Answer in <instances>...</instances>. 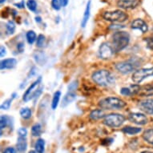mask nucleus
Listing matches in <instances>:
<instances>
[{
  "label": "nucleus",
  "mask_w": 153,
  "mask_h": 153,
  "mask_svg": "<svg viewBox=\"0 0 153 153\" xmlns=\"http://www.w3.org/2000/svg\"><path fill=\"white\" fill-rule=\"evenodd\" d=\"M6 28H7V34L9 35H12L14 34L15 30V24L13 21H9L7 23V26H6Z\"/></svg>",
  "instance_id": "nucleus-28"
},
{
  "label": "nucleus",
  "mask_w": 153,
  "mask_h": 153,
  "mask_svg": "<svg viewBox=\"0 0 153 153\" xmlns=\"http://www.w3.org/2000/svg\"><path fill=\"white\" fill-rule=\"evenodd\" d=\"M44 147H45V141L43 139H39L35 143V151L38 153H43L44 152Z\"/></svg>",
  "instance_id": "nucleus-21"
},
{
  "label": "nucleus",
  "mask_w": 153,
  "mask_h": 153,
  "mask_svg": "<svg viewBox=\"0 0 153 153\" xmlns=\"http://www.w3.org/2000/svg\"><path fill=\"white\" fill-rule=\"evenodd\" d=\"M42 133V127L39 123H35L31 128V134L33 136H39Z\"/></svg>",
  "instance_id": "nucleus-23"
},
{
  "label": "nucleus",
  "mask_w": 153,
  "mask_h": 153,
  "mask_svg": "<svg viewBox=\"0 0 153 153\" xmlns=\"http://www.w3.org/2000/svg\"><path fill=\"white\" fill-rule=\"evenodd\" d=\"M40 82L41 77H39L37 80H35V82L28 88V89L25 92L24 95H23V100L25 101V102H27V101H29L30 100H31V99H33L34 97H35L36 95L40 94L41 91H42V88H43V87L39 88V86L40 84Z\"/></svg>",
  "instance_id": "nucleus-6"
},
{
  "label": "nucleus",
  "mask_w": 153,
  "mask_h": 153,
  "mask_svg": "<svg viewBox=\"0 0 153 153\" xmlns=\"http://www.w3.org/2000/svg\"><path fill=\"white\" fill-rule=\"evenodd\" d=\"M18 134H19V136H21V137H26L27 135V131L26 128H20L18 130Z\"/></svg>",
  "instance_id": "nucleus-34"
},
{
  "label": "nucleus",
  "mask_w": 153,
  "mask_h": 153,
  "mask_svg": "<svg viewBox=\"0 0 153 153\" xmlns=\"http://www.w3.org/2000/svg\"><path fill=\"white\" fill-rule=\"evenodd\" d=\"M6 1H7V0H0V3L3 4V3H4V2H6Z\"/></svg>",
  "instance_id": "nucleus-45"
},
{
  "label": "nucleus",
  "mask_w": 153,
  "mask_h": 153,
  "mask_svg": "<svg viewBox=\"0 0 153 153\" xmlns=\"http://www.w3.org/2000/svg\"><path fill=\"white\" fill-rule=\"evenodd\" d=\"M153 76V68H143L140 69L133 73L132 80L134 83H140L143 79Z\"/></svg>",
  "instance_id": "nucleus-7"
},
{
  "label": "nucleus",
  "mask_w": 153,
  "mask_h": 153,
  "mask_svg": "<svg viewBox=\"0 0 153 153\" xmlns=\"http://www.w3.org/2000/svg\"><path fill=\"white\" fill-rule=\"evenodd\" d=\"M35 39H36V34L33 30H30L27 33V40L28 43L33 44Z\"/></svg>",
  "instance_id": "nucleus-27"
},
{
  "label": "nucleus",
  "mask_w": 153,
  "mask_h": 153,
  "mask_svg": "<svg viewBox=\"0 0 153 153\" xmlns=\"http://www.w3.org/2000/svg\"><path fill=\"white\" fill-rule=\"evenodd\" d=\"M24 5H25V3H24V1H22L20 3H15V6H17L19 8H23L24 7Z\"/></svg>",
  "instance_id": "nucleus-41"
},
{
  "label": "nucleus",
  "mask_w": 153,
  "mask_h": 153,
  "mask_svg": "<svg viewBox=\"0 0 153 153\" xmlns=\"http://www.w3.org/2000/svg\"><path fill=\"white\" fill-rule=\"evenodd\" d=\"M120 93L122 95H127V96L132 95V92H131V90L130 88H123L120 90Z\"/></svg>",
  "instance_id": "nucleus-33"
},
{
  "label": "nucleus",
  "mask_w": 153,
  "mask_h": 153,
  "mask_svg": "<svg viewBox=\"0 0 153 153\" xmlns=\"http://www.w3.org/2000/svg\"><path fill=\"white\" fill-rule=\"evenodd\" d=\"M77 87H78V82H77V81H74V82H72V83L69 85V87H68V90H69V91H74L77 88Z\"/></svg>",
  "instance_id": "nucleus-35"
},
{
  "label": "nucleus",
  "mask_w": 153,
  "mask_h": 153,
  "mask_svg": "<svg viewBox=\"0 0 153 153\" xmlns=\"http://www.w3.org/2000/svg\"><path fill=\"white\" fill-rule=\"evenodd\" d=\"M148 48H150L151 50H153V38H148L146 39Z\"/></svg>",
  "instance_id": "nucleus-36"
},
{
  "label": "nucleus",
  "mask_w": 153,
  "mask_h": 153,
  "mask_svg": "<svg viewBox=\"0 0 153 153\" xmlns=\"http://www.w3.org/2000/svg\"><path fill=\"white\" fill-rule=\"evenodd\" d=\"M114 49L108 43H103L100 48V56L103 59H109L114 55Z\"/></svg>",
  "instance_id": "nucleus-8"
},
{
  "label": "nucleus",
  "mask_w": 153,
  "mask_h": 153,
  "mask_svg": "<svg viewBox=\"0 0 153 153\" xmlns=\"http://www.w3.org/2000/svg\"><path fill=\"white\" fill-rule=\"evenodd\" d=\"M136 68V65H135L134 63H131V62H121L116 65L117 71H119L122 74H129L135 70Z\"/></svg>",
  "instance_id": "nucleus-9"
},
{
  "label": "nucleus",
  "mask_w": 153,
  "mask_h": 153,
  "mask_svg": "<svg viewBox=\"0 0 153 153\" xmlns=\"http://www.w3.org/2000/svg\"><path fill=\"white\" fill-rule=\"evenodd\" d=\"M143 138L147 143H150L151 145L153 146V129L146 130L143 132Z\"/></svg>",
  "instance_id": "nucleus-20"
},
{
  "label": "nucleus",
  "mask_w": 153,
  "mask_h": 153,
  "mask_svg": "<svg viewBox=\"0 0 153 153\" xmlns=\"http://www.w3.org/2000/svg\"><path fill=\"white\" fill-rule=\"evenodd\" d=\"M6 55V48L4 47H1V52H0V56L1 57H3L4 55Z\"/></svg>",
  "instance_id": "nucleus-39"
},
{
  "label": "nucleus",
  "mask_w": 153,
  "mask_h": 153,
  "mask_svg": "<svg viewBox=\"0 0 153 153\" xmlns=\"http://www.w3.org/2000/svg\"><path fill=\"white\" fill-rule=\"evenodd\" d=\"M103 18L107 21L110 22H124L128 19V15L120 10L114 11H105L103 13Z\"/></svg>",
  "instance_id": "nucleus-5"
},
{
  "label": "nucleus",
  "mask_w": 153,
  "mask_h": 153,
  "mask_svg": "<svg viewBox=\"0 0 153 153\" xmlns=\"http://www.w3.org/2000/svg\"><path fill=\"white\" fill-rule=\"evenodd\" d=\"M99 106L105 110H117L124 108L126 103L121 99L116 97H108L103 99L99 102Z\"/></svg>",
  "instance_id": "nucleus-3"
},
{
  "label": "nucleus",
  "mask_w": 153,
  "mask_h": 153,
  "mask_svg": "<svg viewBox=\"0 0 153 153\" xmlns=\"http://www.w3.org/2000/svg\"><path fill=\"white\" fill-rule=\"evenodd\" d=\"M3 153H16V150L14 148L9 147V148H6L5 150L3 151Z\"/></svg>",
  "instance_id": "nucleus-37"
},
{
  "label": "nucleus",
  "mask_w": 153,
  "mask_h": 153,
  "mask_svg": "<svg viewBox=\"0 0 153 153\" xmlns=\"http://www.w3.org/2000/svg\"><path fill=\"white\" fill-rule=\"evenodd\" d=\"M35 21H36V22H38V23H40L42 20H41L40 17H36L35 18Z\"/></svg>",
  "instance_id": "nucleus-42"
},
{
  "label": "nucleus",
  "mask_w": 153,
  "mask_h": 153,
  "mask_svg": "<svg viewBox=\"0 0 153 153\" xmlns=\"http://www.w3.org/2000/svg\"><path fill=\"white\" fill-rule=\"evenodd\" d=\"M141 153H153L152 152H150V151H144V152H142Z\"/></svg>",
  "instance_id": "nucleus-43"
},
{
  "label": "nucleus",
  "mask_w": 153,
  "mask_h": 153,
  "mask_svg": "<svg viewBox=\"0 0 153 153\" xmlns=\"http://www.w3.org/2000/svg\"><path fill=\"white\" fill-rule=\"evenodd\" d=\"M128 120L137 125H144L148 123L147 116L141 113H130L128 116Z\"/></svg>",
  "instance_id": "nucleus-10"
},
{
  "label": "nucleus",
  "mask_w": 153,
  "mask_h": 153,
  "mask_svg": "<svg viewBox=\"0 0 153 153\" xmlns=\"http://www.w3.org/2000/svg\"><path fill=\"white\" fill-rule=\"evenodd\" d=\"M16 64H17V60L15 59H7L1 61L0 68H1V70L11 69L15 68Z\"/></svg>",
  "instance_id": "nucleus-14"
},
{
  "label": "nucleus",
  "mask_w": 153,
  "mask_h": 153,
  "mask_svg": "<svg viewBox=\"0 0 153 153\" xmlns=\"http://www.w3.org/2000/svg\"><path fill=\"white\" fill-rule=\"evenodd\" d=\"M36 152H35V151H33V150H31L29 152V153H36Z\"/></svg>",
  "instance_id": "nucleus-44"
},
{
  "label": "nucleus",
  "mask_w": 153,
  "mask_h": 153,
  "mask_svg": "<svg viewBox=\"0 0 153 153\" xmlns=\"http://www.w3.org/2000/svg\"><path fill=\"white\" fill-rule=\"evenodd\" d=\"M139 108L146 114L153 116V99L141 101L140 103H139Z\"/></svg>",
  "instance_id": "nucleus-12"
},
{
  "label": "nucleus",
  "mask_w": 153,
  "mask_h": 153,
  "mask_svg": "<svg viewBox=\"0 0 153 153\" xmlns=\"http://www.w3.org/2000/svg\"><path fill=\"white\" fill-rule=\"evenodd\" d=\"M125 121V117L120 114L112 113L104 117L103 123L109 128H119Z\"/></svg>",
  "instance_id": "nucleus-4"
},
{
  "label": "nucleus",
  "mask_w": 153,
  "mask_h": 153,
  "mask_svg": "<svg viewBox=\"0 0 153 153\" xmlns=\"http://www.w3.org/2000/svg\"><path fill=\"white\" fill-rule=\"evenodd\" d=\"M59 3L62 7H66L68 4V0H59Z\"/></svg>",
  "instance_id": "nucleus-40"
},
{
  "label": "nucleus",
  "mask_w": 153,
  "mask_h": 153,
  "mask_svg": "<svg viewBox=\"0 0 153 153\" xmlns=\"http://www.w3.org/2000/svg\"><path fill=\"white\" fill-rule=\"evenodd\" d=\"M17 149L19 152H24L27 148V142L26 140V137H21L19 136L17 141Z\"/></svg>",
  "instance_id": "nucleus-15"
},
{
  "label": "nucleus",
  "mask_w": 153,
  "mask_h": 153,
  "mask_svg": "<svg viewBox=\"0 0 153 153\" xmlns=\"http://www.w3.org/2000/svg\"><path fill=\"white\" fill-rule=\"evenodd\" d=\"M130 41V35L126 31H117L112 36L113 49L118 52L127 47Z\"/></svg>",
  "instance_id": "nucleus-2"
},
{
  "label": "nucleus",
  "mask_w": 153,
  "mask_h": 153,
  "mask_svg": "<svg viewBox=\"0 0 153 153\" xmlns=\"http://www.w3.org/2000/svg\"><path fill=\"white\" fill-rule=\"evenodd\" d=\"M44 42H45V36L43 35H39L37 39V43H36L37 47H39V48H42V47H43Z\"/></svg>",
  "instance_id": "nucleus-30"
},
{
  "label": "nucleus",
  "mask_w": 153,
  "mask_h": 153,
  "mask_svg": "<svg viewBox=\"0 0 153 153\" xmlns=\"http://www.w3.org/2000/svg\"><path fill=\"white\" fill-rule=\"evenodd\" d=\"M140 0H118L117 6L121 9H134L140 4Z\"/></svg>",
  "instance_id": "nucleus-11"
},
{
  "label": "nucleus",
  "mask_w": 153,
  "mask_h": 153,
  "mask_svg": "<svg viewBox=\"0 0 153 153\" xmlns=\"http://www.w3.org/2000/svg\"><path fill=\"white\" fill-rule=\"evenodd\" d=\"M24 43H18V45H17V49L18 51H19V52H23V50H24Z\"/></svg>",
  "instance_id": "nucleus-38"
},
{
  "label": "nucleus",
  "mask_w": 153,
  "mask_h": 153,
  "mask_svg": "<svg viewBox=\"0 0 153 153\" xmlns=\"http://www.w3.org/2000/svg\"><path fill=\"white\" fill-rule=\"evenodd\" d=\"M106 115L104 111H103L102 109H96V110L92 111L90 113V117L91 120H100V119L105 117Z\"/></svg>",
  "instance_id": "nucleus-16"
},
{
  "label": "nucleus",
  "mask_w": 153,
  "mask_h": 153,
  "mask_svg": "<svg viewBox=\"0 0 153 153\" xmlns=\"http://www.w3.org/2000/svg\"><path fill=\"white\" fill-rule=\"evenodd\" d=\"M139 94L143 96H151L153 95V87H146V88L140 91Z\"/></svg>",
  "instance_id": "nucleus-26"
},
{
  "label": "nucleus",
  "mask_w": 153,
  "mask_h": 153,
  "mask_svg": "<svg viewBox=\"0 0 153 153\" xmlns=\"http://www.w3.org/2000/svg\"><path fill=\"white\" fill-rule=\"evenodd\" d=\"M27 7L31 11H35L37 8V3L35 0H28L27 3Z\"/></svg>",
  "instance_id": "nucleus-29"
},
{
  "label": "nucleus",
  "mask_w": 153,
  "mask_h": 153,
  "mask_svg": "<svg viewBox=\"0 0 153 153\" xmlns=\"http://www.w3.org/2000/svg\"><path fill=\"white\" fill-rule=\"evenodd\" d=\"M131 28L138 29V30H140L143 33H145L148 30V25L143 20L140 19H137L131 23Z\"/></svg>",
  "instance_id": "nucleus-13"
},
{
  "label": "nucleus",
  "mask_w": 153,
  "mask_h": 153,
  "mask_svg": "<svg viewBox=\"0 0 153 153\" xmlns=\"http://www.w3.org/2000/svg\"><path fill=\"white\" fill-rule=\"evenodd\" d=\"M61 93L60 91H56V92L54 94V96H53L52 103H51V108H52L53 110H55L57 108L59 104V99H60Z\"/></svg>",
  "instance_id": "nucleus-22"
},
{
  "label": "nucleus",
  "mask_w": 153,
  "mask_h": 153,
  "mask_svg": "<svg viewBox=\"0 0 153 153\" xmlns=\"http://www.w3.org/2000/svg\"><path fill=\"white\" fill-rule=\"evenodd\" d=\"M51 7L53 9H55L56 10H59L60 9L61 4L59 3V0H51Z\"/></svg>",
  "instance_id": "nucleus-32"
},
{
  "label": "nucleus",
  "mask_w": 153,
  "mask_h": 153,
  "mask_svg": "<svg viewBox=\"0 0 153 153\" xmlns=\"http://www.w3.org/2000/svg\"><path fill=\"white\" fill-rule=\"evenodd\" d=\"M76 98V95L73 91H68V93L64 96L63 100V103H62V107H66L68 105L69 103H71L74 101Z\"/></svg>",
  "instance_id": "nucleus-18"
},
{
  "label": "nucleus",
  "mask_w": 153,
  "mask_h": 153,
  "mask_svg": "<svg viewBox=\"0 0 153 153\" xmlns=\"http://www.w3.org/2000/svg\"><path fill=\"white\" fill-rule=\"evenodd\" d=\"M123 132L128 135H136L142 131V129L140 128H135V127H131V126H127L122 129Z\"/></svg>",
  "instance_id": "nucleus-19"
},
{
  "label": "nucleus",
  "mask_w": 153,
  "mask_h": 153,
  "mask_svg": "<svg viewBox=\"0 0 153 153\" xmlns=\"http://www.w3.org/2000/svg\"><path fill=\"white\" fill-rule=\"evenodd\" d=\"M11 101H12L11 99H9V100H7L6 101H4L3 104L1 105V109H3V110H7V109H9L10 107V104H11Z\"/></svg>",
  "instance_id": "nucleus-31"
},
{
  "label": "nucleus",
  "mask_w": 153,
  "mask_h": 153,
  "mask_svg": "<svg viewBox=\"0 0 153 153\" xmlns=\"http://www.w3.org/2000/svg\"><path fill=\"white\" fill-rule=\"evenodd\" d=\"M9 117L7 116H2L1 119H0V128H1V132L3 131V130L5 128H7L9 123Z\"/></svg>",
  "instance_id": "nucleus-25"
},
{
  "label": "nucleus",
  "mask_w": 153,
  "mask_h": 153,
  "mask_svg": "<svg viewBox=\"0 0 153 153\" xmlns=\"http://www.w3.org/2000/svg\"><path fill=\"white\" fill-rule=\"evenodd\" d=\"M92 79L96 84L102 87H109L116 82L115 76L107 70H99L92 74Z\"/></svg>",
  "instance_id": "nucleus-1"
},
{
  "label": "nucleus",
  "mask_w": 153,
  "mask_h": 153,
  "mask_svg": "<svg viewBox=\"0 0 153 153\" xmlns=\"http://www.w3.org/2000/svg\"><path fill=\"white\" fill-rule=\"evenodd\" d=\"M20 116L25 120H28L30 118L31 116V111L30 108H22L20 110Z\"/></svg>",
  "instance_id": "nucleus-24"
},
{
  "label": "nucleus",
  "mask_w": 153,
  "mask_h": 153,
  "mask_svg": "<svg viewBox=\"0 0 153 153\" xmlns=\"http://www.w3.org/2000/svg\"><path fill=\"white\" fill-rule=\"evenodd\" d=\"M90 10H91V2L89 1L87 4V7L85 9V11H84V14H83V18L82 19V22H81V26L82 27H85L87 23L88 22V19L90 18Z\"/></svg>",
  "instance_id": "nucleus-17"
}]
</instances>
